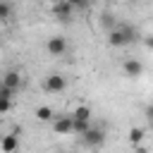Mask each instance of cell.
<instances>
[{
  "instance_id": "obj_1",
  "label": "cell",
  "mask_w": 153,
  "mask_h": 153,
  "mask_svg": "<svg viewBox=\"0 0 153 153\" xmlns=\"http://www.w3.org/2000/svg\"><path fill=\"white\" fill-rule=\"evenodd\" d=\"M136 38H139V31H136L134 26H129V24H117V26L108 33V43H110L112 48L129 45V43H134Z\"/></svg>"
},
{
  "instance_id": "obj_2",
  "label": "cell",
  "mask_w": 153,
  "mask_h": 153,
  "mask_svg": "<svg viewBox=\"0 0 153 153\" xmlns=\"http://www.w3.org/2000/svg\"><path fill=\"white\" fill-rule=\"evenodd\" d=\"M53 14H55V19H57L60 24H69V22L74 19V7H72V2L60 0V2L53 5Z\"/></svg>"
},
{
  "instance_id": "obj_3",
  "label": "cell",
  "mask_w": 153,
  "mask_h": 153,
  "mask_svg": "<svg viewBox=\"0 0 153 153\" xmlns=\"http://www.w3.org/2000/svg\"><path fill=\"white\" fill-rule=\"evenodd\" d=\"M43 88H45L48 93H62V91L67 88V79H65L62 74L53 72V74H48V76H45V81H43Z\"/></svg>"
},
{
  "instance_id": "obj_4",
  "label": "cell",
  "mask_w": 153,
  "mask_h": 153,
  "mask_svg": "<svg viewBox=\"0 0 153 153\" xmlns=\"http://www.w3.org/2000/svg\"><path fill=\"white\" fill-rule=\"evenodd\" d=\"M45 50H48L53 57H62V55L67 53V38H62V36H50V38L45 41Z\"/></svg>"
},
{
  "instance_id": "obj_5",
  "label": "cell",
  "mask_w": 153,
  "mask_h": 153,
  "mask_svg": "<svg viewBox=\"0 0 153 153\" xmlns=\"http://www.w3.org/2000/svg\"><path fill=\"white\" fill-rule=\"evenodd\" d=\"M0 84H2L5 88H10V91L19 93V88H22V74H19L17 69H7L5 74H0Z\"/></svg>"
},
{
  "instance_id": "obj_6",
  "label": "cell",
  "mask_w": 153,
  "mask_h": 153,
  "mask_svg": "<svg viewBox=\"0 0 153 153\" xmlns=\"http://www.w3.org/2000/svg\"><path fill=\"white\" fill-rule=\"evenodd\" d=\"M122 72H124V76H129V79H139V76L143 74V65H141V60H136V57H127V60L122 62Z\"/></svg>"
},
{
  "instance_id": "obj_7",
  "label": "cell",
  "mask_w": 153,
  "mask_h": 153,
  "mask_svg": "<svg viewBox=\"0 0 153 153\" xmlns=\"http://www.w3.org/2000/svg\"><path fill=\"white\" fill-rule=\"evenodd\" d=\"M81 139H84V143H86V146L98 148V146H103V141H105V131H103V129H98V127H91Z\"/></svg>"
},
{
  "instance_id": "obj_8",
  "label": "cell",
  "mask_w": 153,
  "mask_h": 153,
  "mask_svg": "<svg viewBox=\"0 0 153 153\" xmlns=\"http://www.w3.org/2000/svg\"><path fill=\"white\" fill-rule=\"evenodd\" d=\"M19 134H22L19 129H14L12 134H5L0 139V153H14L19 146Z\"/></svg>"
},
{
  "instance_id": "obj_9",
  "label": "cell",
  "mask_w": 153,
  "mask_h": 153,
  "mask_svg": "<svg viewBox=\"0 0 153 153\" xmlns=\"http://www.w3.org/2000/svg\"><path fill=\"white\" fill-rule=\"evenodd\" d=\"M53 129H55V134H69L72 131V117L69 115H57L53 120Z\"/></svg>"
},
{
  "instance_id": "obj_10",
  "label": "cell",
  "mask_w": 153,
  "mask_h": 153,
  "mask_svg": "<svg viewBox=\"0 0 153 153\" xmlns=\"http://www.w3.org/2000/svg\"><path fill=\"white\" fill-rule=\"evenodd\" d=\"M91 115H93V112H91V108H88V105H76V108H74V112H72L69 117H72L74 122H91Z\"/></svg>"
},
{
  "instance_id": "obj_11",
  "label": "cell",
  "mask_w": 153,
  "mask_h": 153,
  "mask_svg": "<svg viewBox=\"0 0 153 153\" xmlns=\"http://www.w3.org/2000/svg\"><path fill=\"white\" fill-rule=\"evenodd\" d=\"M143 136H146V129H143V127H131V129H129V143H131L134 148L141 146Z\"/></svg>"
},
{
  "instance_id": "obj_12",
  "label": "cell",
  "mask_w": 153,
  "mask_h": 153,
  "mask_svg": "<svg viewBox=\"0 0 153 153\" xmlns=\"http://www.w3.org/2000/svg\"><path fill=\"white\" fill-rule=\"evenodd\" d=\"M36 117H38L41 122H53V120H55V112H53V108H48V105H38V108H36Z\"/></svg>"
},
{
  "instance_id": "obj_13",
  "label": "cell",
  "mask_w": 153,
  "mask_h": 153,
  "mask_svg": "<svg viewBox=\"0 0 153 153\" xmlns=\"http://www.w3.org/2000/svg\"><path fill=\"white\" fill-rule=\"evenodd\" d=\"M91 127H93L91 122H74V120H72V131H74V134H79V136H84Z\"/></svg>"
},
{
  "instance_id": "obj_14",
  "label": "cell",
  "mask_w": 153,
  "mask_h": 153,
  "mask_svg": "<svg viewBox=\"0 0 153 153\" xmlns=\"http://www.w3.org/2000/svg\"><path fill=\"white\" fill-rule=\"evenodd\" d=\"M100 24H103V26L108 29V33H110V31H112V29L117 26V22H115V17H112L110 12H103V17H100Z\"/></svg>"
},
{
  "instance_id": "obj_15",
  "label": "cell",
  "mask_w": 153,
  "mask_h": 153,
  "mask_svg": "<svg viewBox=\"0 0 153 153\" xmlns=\"http://www.w3.org/2000/svg\"><path fill=\"white\" fill-rule=\"evenodd\" d=\"M12 5L10 2H5V0H0V22H5V19H10L12 17Z\"/></svg>"
},
{
  "instance_id": "obj_16",
  "label": "cell",
  "mask_w": 153,
  "mask_h": 153,
  "mask_svg": "<svg viewBox=\"0 0 153 153\" xmlns=\"http://www.w3.org/2000/svg\"><path fill=\"white\" fill-rule=\"evenodd\" d=\"M10 108H12V100H5V98H0V115H5Z\"/></svg>"
},
{
  "instance_id": "obj_17",
  "label": "cell",
  "mask_w": 153,
  "mask_h": 153,
  "mask_svg": "<svg viewBox=\"0 0 153 153\" xmlns=\"http://www.w3.org/2000/svg\"><path fill=\"white\" fill-rule=\"evenodd\" d=\"M146 120H148V124L153 127V105H148V108H146Z\"/></svg>"
},
{
  "instance_id": "obj_18",
  "label": "cell",
  "mask_w": 153,
  "mask_h": 153,
  "mask_svg": "<svg viewBox=\"0 0 153 153\" xmlns=\"http://www.w3.org/2000/svg\"><path fill=\"white\" fill-rule=\"evenodd\" d=\"M143 43H146V48H151V50H153V36H146V38H143Z\"/></svg>"
},
{
  "instance_id": "obj_19",
  "label": "cell",
  "mask_w": 153,
  "mask_h": 153,
  "mask_svg": "<svg viewBox=\"0 0 153 153\" xmlns=\"http://www.w3.org/2000/svg\"><path fill=\"white\" fill-rule=\"evenodd\" d=\"M134 153H151V151H148L146 146H136V148H134Z\"/></svg>"
}]
</instances>
